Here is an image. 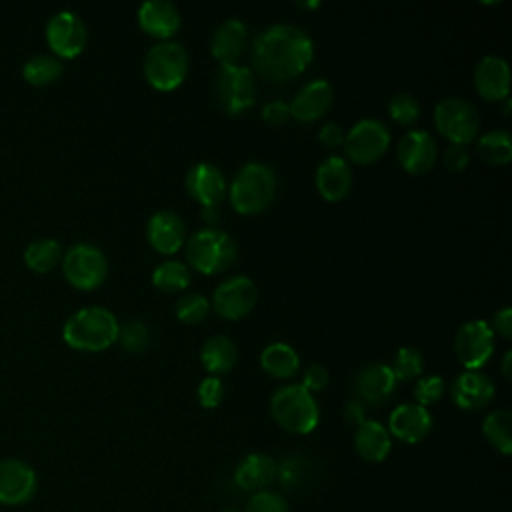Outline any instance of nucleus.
<instances>
[{
	"label": "nucleus",
	"instance_id": "1",
	"mask_svg": "<svg viewBox=\"0 0 512 512\" xmlns=\"http://www.w3.org/2000/svg\"><path fill=\"white\" fill-rule=\"evenodd\" d=\"M314 58V44L300 26L278 22L264 28L252 44V64L268 80L302 74Z\"/></svg>",
	"mask_w": 512,
	"mask_h": 512
},
{
	"label": "nucleus",
	"instance_id": "2",
	"mask_svg": "<svg viewBox=\"0 0 512 512\" xmlns=\"http://www.w3.org/2000/svg\"><path fill=\"white\" fill-rule=\"evenodd\" d=\"M116 316L102 306H88L76 310L62 328L64 342L74 350L100 352L112 346L118 338Z\"/></svg>",
	"mask_w": 512,
	"mask_h": 512
},
{
	"label": "nucleus",
	"instance_id": "3",
	"mask_svg": "<svg viewBox=\"0 0 512 512\" xmlns=\"http://www.w3.org/2000/svg\"><path fill=\"white\" fill-rule=\"evenodd\" d=\"M276 194V174L264 162H246L234 176L228 196L236 212L258 214L270 206Z\"/></svg>",
	"mask_w": 512,
	"mask_h": 512
},
{
	"label": "nucleus",
	"instance_id": "4",
	"mask_svg": "<svg viewBox=\"0 0 512 512\" xmlns=\"http://www.w3.org/2000/svg\"><path fill=\"white\" fill-rule=\"evenodd\" d=\"M238 256L236 240L214 226L196 230L186 240V260L202 274H220L228 270Z\"/></svg>",
	"mask_w": 512,
	"mask_h": 512
},
{
	"label": "nucleus",
	"instance_id": "5",
	"mask_svg": "<svg viewBox=\"0 0 512 512\" xmlns=\"http://www.w3.org/2000/svg\"><path fill=\"white\" fill-rule=\"evenodd\" d=\"M272 418L292 434H310L320 420L318 404L302 384L280 386L270 398Z\"/></svg>",
	"mask_w": 512,
	"mask_h": 512
},
{
	"label": "nucleus",
	"instance_id": "6",
	"mask_svg": "<svg viewBox=\"0 0 512 512\" xmlns=\"http://www.w3.org/2000/svg\"><path fill=\"white\" fill-rule=\"evenodd\" d=\"M188 74V52L180 42L160 40L144 56V76L158 90L178 88Z\"/></svg>",
	"mask_w": 512,
	"mask_h": 512
},
{
	"label": "nucleus",
	"instance_id": "7",
	"mask_svg": "<svg viewBox=\"0 0 512 512\" xmlns=\"http://www.w3.org/2000/svg\"><path fill=\"white\" fill-rule=\"evenodd\" d=\"M62 272L78 290L98 288L108 274L104 252L90 242H76L62 254Z\"/></svg>",
	"mask_w": 512,
	"mask_h": 512
},
{
	"label": "nucleus",
	"instance_id": "8",
	"mask_svg": "<svg viewBox=\"0 0 512 512\" xmlns=\"http://www.w3.org/2000/svg\"><path fill=\"white\" fill-rule=\"evenodd\" d=\"M434 124L452 144L466 146L480 130V116L472 102L458 96H446L434 108Z\"/></svg>",
	"mask_w": 512,
	"mask_h": 512
},
{
	"label": "nucleus",
	"instance_id": "9",
	"mask_svg": "<svg viewBox=\"0 0 512 512\" xmlns=\"http://www.w3.org/2000/svg\"><path fill=\"white\" fill-rule=\"evenodd\" d=\"M216 98L224 112L242 114L256 100V82L248 66L220 64L216 74Z\"/></svg>",
	"mask_w": 512,
	"mask_h": 512
},
{
	"label": "nucleus",
	"instance_id": "10",
	"mask_svg": "<svg viewBox=\"0 0 512 512\" xmlns=\"http://www.w3.org/2000/svg\"><path fill=\"white\" fill-rule=\"evenodd\" d=\"M390 144V130L378 118H362L358 120L348 134H344V152L356 164H372L376 162Z\"/></svg>",
	"mask_w": 512,
	"mask_h": 512
},
{
	"label": "nucleus",
	"instance_id": "11",
	"mask_svg": "<svg viewBox=\"0 0 512 512\" xmlns=\"http://www.w3.org/2000/svg\"><path fill=\"white\" fill-rule=\"evenodd\" d=\"M88 40L84 20L72 10H60L50 16L46 24V42L56 58L78 56Z\"/></svg>",
	"mask_w": 512,
	"mask_h": 512
},
{
	"label": "nucleus",
	"instance_id": "12",
	"mask_svg": "<svg viewBox=\"0 0 512 512\" xmlns=\"http://www.w3.org/2000/svg\"><path fill=\"white\" fill-rule=\"evenodd\" d=\"M454 352L468 370L484 366L494 352L492 326L486 320H470L462 324L454 338Z\"/></svg>",
	"mask_w": 512,
	"mask_h": 512
},
{
	"label": "nucleus",
	"instance_id": "13",
	"mask_svg": "<svg viewBox=\"0 0 512 512\" xmlns=\"http://www.w3.org/2000/svg\"><path fill=\"white\" fill-rule=\"evenodd\" d=\"M38 492V476L34 468L20 458L0 460V504L22 506Z\"/></svg>",
	"mask_w": 512,
	"mask_h": 512
},
{
	"label": "nucleus",
	"instance_id": "14",
	"mask_svg": "<svg viewBox=\"0 0 512 512\" xmlns=\"http://www.w3.org/2000/svg\"><path fill=\"white\" fill-rule=\"evenodd\" d=\"M256 298H258V290L252 278L236 274L218 284L210 304L214 306L218 316L226 320H238L254 308Z\"/></svg>",
	"mask_w": 512,
	"mask_h": 512
},
{
	"label": "nucleus",
	"instance_id": "15",
	"mask_svg": "<svg viewBox=\"0 0 512 512\" xmlns=\"http://www.w3.org/2000/svg\"><path fill=\"white\" fill-rule=\"evenodd\" d=\"M186 190L198 204L208 208L218 206L224 200L228 184L218 166L210 162H198L186 174Z\"/></svg>",
	"mask_w": 512,
	"mask_h": 512
},
{
	"label": "nucleus",
	"instance_id": "16",
	"mask_svg": "<svg viewBox=\"0 0 512 512\" xmlns=\"http://www.w3.org/2000/svg\"><path fill=\"white\" fill-rule=\"evenodd\" d=\"M436 140L426 130H408L398 142V160L414 176L426 174L436 162Z\"/></svg>",
	"mask_w": 512,
	"mask_h": 512
},
{
	"label": "nucleus",
	"instance_id": "17",
	"mask_svg": "<svg viewBox=\"0 0 512 512\" xmlns=\"http://www.w3.org/2000/svg\"><path fill=\"white\" fill-rule=\"evenodd\" d=\"M492 380L480 370H464L450 384V398L462 410H480L494 398Z\"/></svg>",
	"mask_w": 512,
	"mask_h": 512
},
{
	"label": "nucleus",
	"instance_id": "18",
	"mask_svg": "<svg viewBox=\"0 0 512 512\" xmlns=\"http://www.w3.org/2000/svg\"><path fill=\"white\" fill-rule=\"evenodd\" d=\"M432 430V416L428 408L406 402L396 406L388 416V432L406 444H416L424 440Z\"/></svg>",
	"mask_w": 512,
	"mask_h": 512
},
{
	"label": "nucleus",
	"instance_id": "19",
	"mask_svg": "<svg viewBox=\"0 0 512 512\" xmlns=\"http://www.w3.org/2000/svg\"><path fill=\"white\" fill-rule=\"evenodd\" d=\"M394 388H396V378L390 366L382 362H372L368 366H362L354 376V392L364 406L382 404L392 396Z\"/></svg>",
	"mask_w": 512,
	"mask_h": 512
},
{
	"label": "nucleus",
	"instance_id": "20",
	"mask_svg": "<svg viewBox=\"0 0 512 512\" xmlns=\"http://www.w3.org/2000/svg\"><path fill=\"white\" fill-rule=\"evenodd\" d=\"M332 98H334L332 84L324 78H314L308 84H304L292 98L288 106L290 116H294L300 122H312L330 108Z\"/></svg>",
	"mask_w": 512,
	"mask_h": 512
},
{
	"label": "nucleus",
	"instance_id": "21",
	"mask_svg": "<svg viewBox=\"0 0 512 512\" xmlns=\"http://www.w3.org/2000/svg\"><path fill=\"white\" fill-rule=\"evenodd\" d=\"M474 88L484 100H504L510 90V68L500 56L488 54L474 68Z\"/></svg>",
	"mask_w": 512,
	"mask_h": 512
},
{
	"label": "nucleus",
	"instance_id": "22",
	"mask_svg": "<svg viewBox=\"0 0 512 512\" xmlns=\"http://www.w3.org/2000/svg\"><path fill=\"white\" fill-rule=\"evenodd\" d=\"M146 236L160 254H174L186 242V226L176 212L158 210L146 224Z\"/></svg>",
	"mask_w": 512,
	"mask_h": 512
},
{
	"label": "nucleus",
	"instance_id": "23",
	"mask_svg": "<svg viewBox=\"0 0 512 512\" xmlns=\"http://www.w3.org/2000/svg\"><path fill=\"white\" fill-rule=\"evenodd\" d=\"M248 46V28L238 18H228L216 26L210 38V52L222 64H236Z\"/></svg>",
	"mask_w": 512,
	"mask_h": 512
},
{
	"label": "nucleus",
	"instance_id": "24",
	"mask_svg": "<svg viewBox=\"0 0 512 512\" xmlns=\"http://www.w3.org/2000/svg\"><path fill=\"white\" fill-rule=\"evenodd\" d=\"M352 186V168L342 156H328L316 168V188L326 200H342Z\"/></svg>",
	"mask_w": 512,
	"mask_h": 512
},
{
	"label": "nucleus",
	"instance_id": "25",
	"mask_svg": "<svg viewBox=\"0 0 512 512\" xmlns=\"http://www.w3.org/2000/svg\"><path fill=\"white\" fill-rule=\"evenodd\" d=\"M272 480H276V460L264 452L244 456L234 470V482L246 492L266 490Z\"/></svg>",
	"mask_w": 512,
	"mask_h": 512
},
{
	"label": "nucleus",
	"instance_id": "26",
	"mask_svg": "<svg viewBox=\"0 0 512 512\" xmlns=\"http://www.w3.org/2000/svg\"><path fill=\"white\" fill-rule=\"evenodd\" d=\"M138 24L156 38H170L180 28V12L168 0H148L138 8Z\"/></svg>",
	"mask_w": 512,
	"mask_h": 512
},
{
	"label": "nucleus",
	"instance_id": "27",
	"mask_svg": "<svg viewBox=\"0 0 512 512\" xmlns=\"http://www.w3.org/2000/svg\"><path fill=\"white\" fill-rule=\"evenodd\" d=\"M354 448L362 460L382 462L392 450V436L382 422L366 418L354 432Z\"/></svg>",
	"mask_w": 512,
	"mask_h": 512
},
{
	"label": "nucleus",
	"instance_id": "28",
	"mask_svg": "<svg viewBox=\"0 0 512 512\" xmlns=\"http://www.w3.org/2000/svg\"><path fill=\"white\" fill-rule=\"evenodd\" d=\"M200 360L206 372H210V376L220 378L222 374H228L234 368L238 360V348L228 336L214 334L202 344Z\"/></svg>",
	"mask_w": 512,
	"mask_h": 512
},
{
	"label": "nucleus",
	"instance_id": "29",
	"mask_svg": "<svg viewBox=\"0 0 512 512\" xmlns=\"http://www.w3.org/2000/svg\"><path fill=\"white\" fill-rule=\"evenodd\" d=\"M260 364L274 378H290L300 368V356L290 344L272 342L260 352Z\"/></svg>",
	"mask_w": 512,
	"mask_h": 512
},
{
	"label": "nucleus",
	"instance_id": "30",
	"mask_svg": "<svg viewBox=\"0 0 512 512\" xmlns=\"http://www.w3.org/2000/svg\"><path fill=\"white\" fill-rule=\"evenodd\" d=\"M62 246L54 238H38L32 240L24 250V262L30 270L38 274H46L62 262Z\"/></svg>",
	"mask_w": 512,
	"mask_h": 512
},
{
	"label": "nucleus",
	"instance_id": "31",
	"mask_svg": "<svg viewBox=\"0 0 512 512\" xmlns=\"http://www.w3.org/2000/svg\"><path fill=\"white\" fill-rule=\"evenodd\" d=\"M510 424H512V414L506 408H498L492 410L484 422H482V434L488 440V444L492 448H496L500 454L508 456L512 452V432H510Z\"/></svg>",
	"mask_w": 512,
	"mask_h": 512
},
{
	"label": "nucleus",
	"instance_id": "32",
	"mask_svg": "<svg viewBox=\"0 0 512 512\" xmlns=\"http://www.w3.org/2000/svg\"><path fill=\"white\" fill-rule=\"evenodd\" d=\"M64 72L60 58L52 54H34L22 66V76L32 86H48L56 82Z\"/></svg>",
	"mask_w": 512,
	"mask_h": 512
},
{
	"label": "nucleus",
	"instance_id": "33",
	"mask_svg": "<svg viewBox=\"0 0 512 512\" xmlns=\"http://www.w3.org/2000/svg\"><path fill=\"white\" fill-rule=\"evenodd\" d=\"M476 152L488 164H508L512 158V136L508 130H490L476 142Z\"/></svg>",
	"mask_w": 512,
	"mask_h": 512
},
{
	"label": "nucleus",
	"instance_id": "34",
	"mask_svg": "<svg viewBox=\"0 0 512 512\" xmlns=\"http://www.w3.org/2000/svg\"><path fill=\"white\" fill-rule=\"evenodd\" d=\"M152 282L162 292H180L190 284V268L180 260H166L154 268Z\"/></svg>",
	"mask_w": 512,
	"mask_h": 512
},
{
	"label": "nucleus",
	"instance_id": "35",
	"mask_svg": "<svg viewBox=\"0 0 512 512\" xmlns=\"http://www.w3.org/2000/svg\"><path fill=\"white\" fill-rule=\"evenodd\" d=\"M390 370L396 380H404V382L414 380L424 370V356L414 346H402V348H398V352L390 364Z\"/></svg>",
	"mask_w": 512,
	"mask_h": 512
},
{
	"label": "nucleus",
	"instance_id": "36",
	"mask_svg": "<svg viewBox=\"0 0 512 512\" xmlns=\"http://www.w3.org/2000/svg\"><path fill=\"white\" fill-rule=\"evenodd\" d=\"M210 302L200 292H186L176 302V316L184 324H198L208 316Z\"/></svg>",
	"mask_w": 512,
	"mask_h": 512
},
{
	"label": "nucleus",
	"instance_id": "37",
	"mask_svg": "<svg viewBox=\"0 0 512 512\" xmlns=\"http://www.w3.org/2000/svg\"><path fill=\"white\" fill-rule=\"evenodd\" d=\"M388 112L398 124L412 126L420 118V104L412 94L396 92L388 102Z\"/></svg>",
	"mask_w": 512,
	"mask_h": 512
},
{
	"label": "nucleus",
	"instance_id": "38",
	"mask_svg": "<svg viewBox=\"0 0 512 512\" xmlns=\"http://www.w3.org/2000/svg\"><path fill=\"white\" fill-rule=\"evenodd\" d=\"M122 348L128 352H142L150 342V330L142 320H128L118 328V338Z\"/></svg>",
	"mask_w": 512,
	"mask_h": 512
},
{
	"label": "nucleus",
	"instance_id": "39",
	"mask_svg": "<svg viewBox=\"0 0 512 512\" xmlns=\"http://www.w3.org/2000/svg\"><path fill=\"white\" fill-rule=\"evenodd\" d=\"M446 392V382L442 376L438 374H432V376H426V378H420L414 386V398H416V404L420 406H430V404H436Z\"/></svg>",
	"mask_w": 512,
	"mask_h": 512
},
{
	"label": "nucleus",
	"instance_id": "40",
	"mask_svg": "<svg viewBox=\"0 0 512 512\" xmlns=\"http://www.w3.org/2000/svg\"><path fill=\"white\" fill-rule=\"evenodd\" d=\"M244 512H290L286 498L274 490H260L248 498Z\"/></svg>",
	"mask_w": 512,
	"mask_h": 512
},
{
	"label": "nucleus",
	"instance_id": "41",
	"mask_svg": "<svg viewBox=\"0 0 512 512\" xmlns=\"http://www.w3.org/2000/svg\"><path fill=\"white\" fill-rule=\"evenodd\" d=\"M306 476V460L298 456H288L280 464H276V478L282 486L294 488L298 486Z\"/></svg>",
	"mask_w": 512,
	"mask_h": 512
},
{
	"label": "nucleus",
	"instance_id": "42",
	"mask_svg": "<svg viewBox=\"0 0 512 512\" xmlns=\"http://www.w3.org/2000/svg\"><path fill=\"white\" fill-rule=\"evenodd\" d=\"M224 398V384L218 376H206L198 384V400L204 408H216Z\"/></svg>",
	"mask_w": 512,
	"mask_h": 512
},
{
	"label": "nucleus",
	"instance_id": "43",
	"mask_svg": "<svg viewBox=\"0 0 512 512\" xmlns=\"http://www.w3.org/2000/svg\"><path fill=\"white\" fill-rule=\"evenodd\" d=\"M444 166L450 170V172H460L468 166L470 162V154L466 150V146L462 144H448L446 150H444Z\"/></svg>",
	"mask_w": 512,
	"mask_h": 512
},
{
	"label": "nucleus",
	"instance_id": "44",
	"mask_svg": "<svg viewBox=\"0 0 512 512\" xmlns=\"http://www.w3.org/2000/svg\"><path fill=\"white\" fill-rule=\"evenodd\" d=\"M328 380H330V374H328V370H326L322 364H310V366L304 370L302 386H304L308 392H318V390H324V388H326Z\"/></svg>",
	"mask_w": 512,
	"mask_h": 512
},
{
	"label": "nucleus",
	"instance_id": "45",
	"mask_svg": "<svg viewBox=\"0 0 512 512\" xmlns=\"http://www.w3.org/2000/svg\"><path fill=\"white\" fill-rule=\"evenodd\" d=\"M290 116V110H288V104L282 102V100H272L268 102L264 108H262V118L272 124V126H278V124H284Z\"/></svg>",
	"mask_w": 512,
	"mask_h": 512
},
{
	"label": "nucleus",
	"instance_id": "46",
	"mask_svg": "<svg viewBox=\"0 0 512 512\" xmlns=\"http://www.w3.org/2000/svg\"><path fill=\"white\" fill-rule=\"evenodd\" d=\"M318 138L320 142L326 146V148H336L344 142V132H342V126L336 124V122H328L320 128L318 132Z\"/></svg>",
	"mask_w": 512,
	"mask_h": 512
},
{
	"label": "nucleus",
	"instance_id": "47",
	"mask_svg": "<svg viewBox=\"0 0 512 512\" xmlns=\"http://www.w3.org/2000/svg\"><path fill=\"white\" fill-rule=\"evenodd\" d=\"M492 330H496L500 336L510 338L512 336V308L504 306L494 314V326Z\"/></svg>",
	"mask_w": 512,
	"mask_h": 512
},
{
	"label": "nucleus",
	"instance_id": "48",
	"mask_svg": "<svg viewBox=\"0 0 512 512\" xmlns=\"http://www.w3.org/2000/svg\"><path fill=\"white\" fill-rule=\"evenodd\" d=\"M344 420L350 422V424H362L366 420V406L358 400V398H352L344 404Z\"/></svg>",
	"mask_w": 512,
	"mask_h": 512
},
{
	"label": "nucleus",
	"instance_id": "49",
	"mask_svg": "<svg viewBox=\"0 0 512 512\" xmlns=\"http://www.w3.org/2000/svg\"><path fill=\"white\" fill-rule=\"evenodd\" d=\"M202 216H204V220H208V224H214L216 218H218V208L216 206L202 208Z\"/></svg>",
	"mask_w": 512,
	"mask_h": 512
},
{
	"label": "nucleus",
	"instance_id": "50",
	"mask_svg": "<svg viewBox=\"0 0 512 512\" xmlns=\"http://www.w3.org/2000/svg\"><path fill=\"white\" fill-rule=\"evenodd\" d=\"M510 358H512V350H506L504 358H502V374L506 378H510Z\"/></svg>",
	"mask_w": 512,
	"mask_h": 512
},
{
	"label": "nucleus",
	"instance_id": "51",
	"mask_svg": "<svg viewBox=\"0 0 512 512\" xmlns=\"http://www.w3.org/2000/svg\"><path fill=\"white\" fill-rule=\"evenodd\" d=\"M298 6H302V8H316V6H320V2H298Z\"/></svg>",
	"mask_w": 512,
	"mask_h": 512
},
{
	"label": "nucleus",
	"instance_id": "52",
	"mask_svg": "<svg viewBox=\"0 0 512 512\" xmlns=\"http://www.w3.org/2000/svg\"><path fill=\"white\" fill-rule=\"evenodd\" d=\"M222 512H240L236 506H228V508H224Z\"/></svg>",
	"mask_w": 512,
	"mask_h": 512
}]
</instances>
